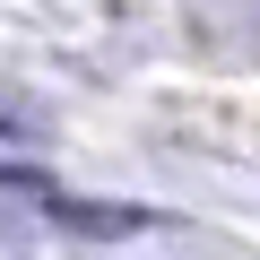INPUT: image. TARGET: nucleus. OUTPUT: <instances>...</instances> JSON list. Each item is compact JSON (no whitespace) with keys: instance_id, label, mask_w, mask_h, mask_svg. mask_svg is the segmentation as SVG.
<instances>
[{"instance_id":"obj_1","label":"nucleus","mask_w":260,"mask_h":260,"mask_svg":"<svg viewBox=\"0 0 260 260\" xmlns=\"http://www.w3.org/2000/svg\"><path fill=\"white\" fill-rule=\"evenodd\" d=\"M0 139H18V121H9V113H0Z\"/></svg>"}]
</instances>
